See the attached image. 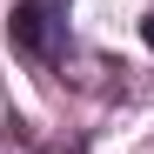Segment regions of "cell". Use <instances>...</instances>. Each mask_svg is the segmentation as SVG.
I'll use <instances>...</instances> for the list:
<instances>
[{
    "mask_svg": "<svg viewBox=\"0 0 154 154\" xmlns=\"http://www.w3.org/2000/svg\"><path fill=\"white\" fill-rule=\"evenodd\" d=\"M7 34H14L20 54H54V14H47L40 0H20L14 20H7Z\"/></svg>",
    "mask_w": 154,
    "mask_h": 154,
    "instance_id": "1",
    "label": "cell"
},
{
    "mask_svg": "<svg viewBox=\"0 0 154 154\" xmlns=\"http://www.w3.org/2000/svg\"><path fill=\"white\" fill-rule=\"evenodd\" d=\"M141 34H147V47H154V14H147V20H141Z\"/></svg>",
    "mask_w": 154,
    "mask_h": 154,
    "instance_id": "2",
    "label": "cell"
}]
</instances>
